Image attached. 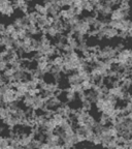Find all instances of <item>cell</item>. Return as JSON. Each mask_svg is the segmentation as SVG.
<instances>
[{"label": "cell", "mask_w": 132, "mask_h": 149, "mask_svg": "<svg viewBox=\"0 0 132 149\" xmlns=\"http://www.w3.org/2000/svg\"><path fill=\"white\" fill-rule=\"evenodd\" d=\"M64 56V72H77L81 68L84 58L79 55L77 51H70L63 54Z\"/></svg>", "instance_id": "cell-1"}, {"label": "cell", "mask_w": 132, "mask_h": 149, "mask_svg": "<svg viewBox=\"0 0 132 149\" xmlns=\"http://www.w3.org/2000/svg\"><path fill=\"white\" fill-rule=\"evenodd\" d=\"M118 51L115 47L105 46L101 49H98L97 51V58L98 60L102 61H115Z\"/></svg>", "instance_id": "cell-2"}, {"label": "cell", "mask_w": 132, "mask_h": 149, "mask_svg": "<svg viewBox=\"0 0 132 149\" xmlns=\"http://www.w3.org/2000/svg\"><path fill=\"white\" fill-rule=\"evenodd\" d=\"M91 30H92L91 26L84 19H79V21L72 26V29H71L74 36H83V37H86V35H88Z\"/></svg>", "instance_id": "cell-3"}, {"label": "cell", "mask_w": 132, "mask_h": 149, "mask_svg": "<svg viewBox=\"0 0 132 149\" xmlns=\"http://www.w3.org/2000/svg\"><path fill=\"white\" fill-rule=\"evenodd\" d=\"M115 62L122 64L123 66H125L126 68L131 66V49H125L118 52L115 59Z\"/></svg>", "instance_id": "cell-4"}, {"label": "cell", "mask_w": 132, "mask_h": 149, "mask_svg": "<svg viewBox=\"0 0 132 149\" xmlns=\"http://www.w3.org/2000/svg\"><path fill=\"white\" fill-rule=\"evenodd\" d=\"M119 36V31L115 28H113L111 26L106 25L102 26L97 32V37L98 38H107V40H113Z\"/></svg>", "instance_id": "cell-5"}, {"label": "cell", "mask_w": 132, "mask_h": 149, "mask_svg": "<svg viewBox=\"0 0 132 149\" xmlns=\"http://www.w3.org/2000/svg\"><path fill=\"white\" fill-rule=\"evenodd\" d=\"M129 16V12H126L123 8H121L120 6L116 7V8L113 9L111 16V20H118V21H122V20H125L127 19V17Z\"/></svg>", "instance_id": "cell-6"}, {"label": "cell", "mask_w": 132, "mask_h": 149, "mask_svg": "<svg viewBox=\"0 0 132 149\" xmlns=\"http://www.w3.org/2000/svg\"><path fill=\"white\" fill-rule=\"evenodd\" d=\"M75 17H77V12H75V9L72 6L66 7V8H63L61 10V18L63 20H65V21H69V20L75 18Z\"/></svg>", "instance_id": "cell-7"}, {"label": "cell", "mask_w": 132, "mask_h": 149, "mask_svg": "<svg viewBox=\"0 0 132 149\" xmlns=\"http://www.w3.org/2000/svg\"><path fill=\"white\" fill-rule=\"evenodd\" d=\"M46 142L53 147V146H56V145L62 144V139H61V137L58 134L52 133L46 136Z\"/></svg>", "instance_id": "cell-8"}, {"label": "cell", "mask_w": 132, "mask_h": 149, "mask_svg": "<svg viewBox=\"0 0 132 149\" xmlns=\"http://www.w3.org/2000/svg\"><path fill=\"white\" fill-rule=\"evenodd\" d=\"M83 79H82L81 74L77 72H72L67 76V83L69 84V86H73V85H77V84H82Z\"/></svg>", "instance_id": "cell-9"}, {"label": "cell", "mask_w": 132, "mask_h": 149, "mask_svg": "<svg viewBox=\"0 0 132 149\" xmlns=\"http://www.w3.org/2000/svg\"><path fill=\"white\" fill-rule=\"evenodd\" d=\"M34 10L40 15H46V7H44V4H35L34 5ZM46 16H48V15H46Z\"/></svg>", "instance_id": "cell-10"}, {"label": "cell", "mask_w": 132, "mask_h": 149, "mask_svg": "<svg viewBox=\"0 0 132 149\" xmlns=\"http://www.w3.org/2000/svg\"><path fill=\"white\" fill-rule=\"evenodd\" d=\"M102 1H103L105 4L113 7V8H114L115 6H117V5H120V3H121V0H102Z\"/></svg>", "instance_id": "cell-11"}, {"label": "cell", "mask_w": 132, "mask_h": 149, "mask_svg": "<svg viewBox=\"0 0 132 149\" xmlns=\"http://www.w3.org/2000/svg\"><path fill=\"white\" fill-rule=\"evenodd\" d=\"M127 33H128V37L129 38H132V21H130L129 26H128L127 29Z\"/></svg>", "instance_id": "cell-12"}, {"label": "cell", "mask_w": 132, "mask_h": 149, "mask_svg": "<svg viewBox=\"0 0 132 149\" xmlns=\"http://www.w3.org/2000/svg\"><path fill=\"white\" fill-rule=\"evenodd\" d=\"M51 149H67V148L63 144H59V145H56V146H53Z\"/></svg>", "instance_id": "cell-13"}, {"label": "cell", "mask_w": 132, "mask_h": 149, "mask_svg": "<svg viewBox=\"0 0 132 149\" xmlns=\"http://www.w3.org/2000/svg\"><path fill=\"white\" fill-rule=\"evenodd\" d=\"M122 1H128V2H129V0H121V2H122Z\"/></svg>", "instance_id": "cell-14"}, {"label": "cell", "mask_w": 132, "mask_h": 149, "mask_svg": "<svg viewBox=\"0 0 132 149\" xmlns=\"http://www.w3.org/2000/svg\"><path fill=\"white\" fill-rule=\"evenodd\" d=\"M0 55H1V51H0Z\"/></svg>", "instance_id": "cell-15"}]
</instances>
